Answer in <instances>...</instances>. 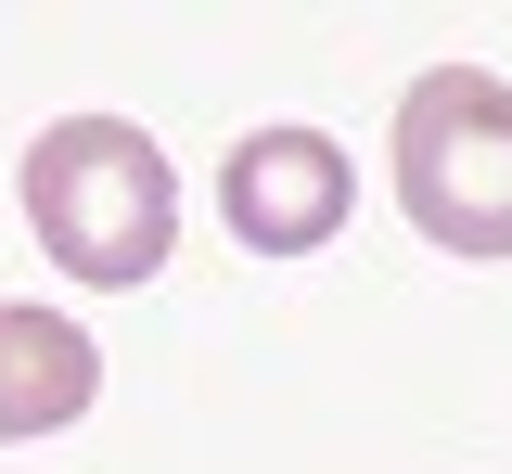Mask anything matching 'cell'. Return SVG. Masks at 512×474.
<instances>
[{
  "label": "cell",
  "instance_id": "1",
  "mask_svg": "<svg viewBox=\"0 0 512 474\" xmlns=\"http://www.w3.org/2000/svg\"><path fill=\"white\" fill-rule=\"evenodd\" d=\"M26 218H39V244H52L64 282L128 295V282L167 270V244H180V180H167V154L128 116H52L26 141Z\"/></svg>",
  "mask_w": 512,
  "mask_h": 474
},
{
  "label": "cell",
  "instance_id": "2",
  "mask_svg": "<svg viewBox=\"0 0 512 474\" xmlns=\"http://www.w3.org/2000/svg\"><path fill=\"white\" fill-rule=\"evenodd\" d=\"M397 205L448 257H512V77L436 65L397 90Z\"/></svg>",
  "mask_w": 512,
  "mask_h": 474
},
{
  "label": "cell",
  "instance_id": "3",
  "mask_svg": "<svg viewBox=\"0 0 512 474\" xmlns=\"http://www.w3.org/2000/svg\"><path fill=\"white\" fill-rule=\"evenodd\" d=\"M218 205H231V231H244L256 257H308V244L346 231L359 167H346V141H320V129H256V141H231Z\"/></svg>",
  "mask_w": 512,
  "mask_h": 474
},
{
  "label": "cell",
  "instance_id": "4",
  "mask_svg": "<svg viewBox=\"0 0 512 474\" xmlns=\"http://www.w3.org/2000/svg\"><path fill=\"white\" fill-rule=\"evenodd\" d=\"M90 398H103V346L77 321H52V308H0V449L64 436Z\"/></svg>",
  "mask_w": 512,
  "mask_h": 474
}]
</instances>
